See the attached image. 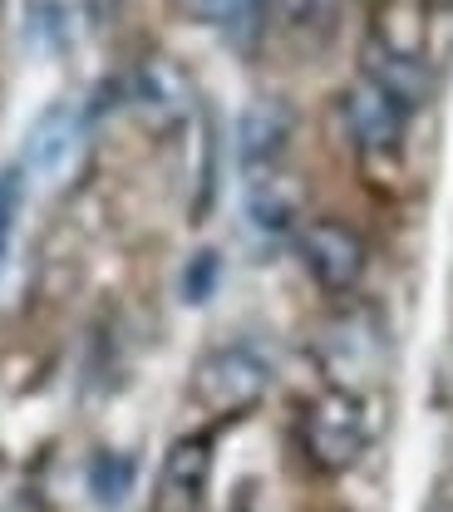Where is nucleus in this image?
I'll use <instances>...</instances> for the list:
<instances>
[{
    "mask_svg": "<svg viewBox=\"0 0 453 512\" xmlns=\"http://www.w3.org/2000/svg\"><path fill=\"white\" fill-rule=\"evenodd\" d=\"M79 148H84V119H79V109L55 104V109H45V114L30 124V138H25V168L40 173L45 183H55V178H65L69 168H74Z\"/></svg>",
    "mask_w": 453,
    "mask_h": 512,
    "instance_id": "nucleus-8",
    "label": "nucleus"
},
{
    "mask_svg": "<svg viewBox=\"0 0 453 512\" xmlns=\"http://www.w3.org/2000/svg\"><path fill=\"white\" fill-rule=\"evenodd\" d=\"M15 207H20V173H0V266H5V252H10Z\"/></svg>",
    "mask_w": 453,
    "mask_h": 512,
    "instance_id": "nucleus-15",
    "label": "nucleus"
},
{
    "mask_svg": "<svg viewBox=\"0 0 453 512\" xmlns=\"http://www.w3.org/2000/svg\"><path fill=\"white\" fill-rule=\"evenodd\" d=\"M340 114H345V133L360 148L365 163L375 158H399L404 153V128H409V109L394 104L380 84H370L365 74L340 94Z\"/></svg>",
    "mask_w": 453,
    "mask_h": 512,
    "instance_id": "nucleus-4",
    "label": "nucleus"
},
{
    "mask_svg": "<svg viewBox=\"0 0 453 512\" xmlns=\"http://www.w3.org/2000/svg\"><path fill=\"white\" fill-rule=\"evenodd\" d=\"M207 483H212V439L207 434L178 439L163 458L158 512H197L207 503Z\"/></svg>",
    "mask_w": 453,
    "mask_h": 512,
    "instance_id": "nucleus-7",
    "label": "nucleus"
},
{
    "mask_svg": "<svg viewBox=\"0 0 453 512\" xmlns=\"http://www.w3.org/2000/svg\"><path fill=\"white\" fill-rule=\"evenodd\" d=\"M291 133H296V109L281 99V94H261L242 109V124H237V153H242V168L247 173H266V168H281L286 148H291Z\"/></svg>",
    "mask_w": 453,
    "mask_h": 512,
    "instance_id": "nucleus-5",
    "label": "nucleus"
},
{
    "mask_svg": "<svg viewBox=\"0 0 453 512\" xmlns=\"http://www.w3.org/2000/svg\"><path fill=\"white\" fill-rule=\"evenodd\" d=\"M271 389V365L261 360L252 345H222L202 355L193 370V399L212 419H237L257 409Z\"/></svg>",
    "mask_w": 453,
    "mask_h": 512,
    "instance_id": "nucleus-2",
    "label": "nucleus"
},
{
    "mask_svg": "<svg viewBox=\"0 0 453 512\" xmlns=\"http://www.w3.org/2000/svg\"><path fill=\"white\" fill-rule=\"evenodd\" d=\"M129 104L143 114L148 128H178L193 114V84L178 64L168 60H148L133 69L129 79Z\"/></svg>",
    "mask_w": 453,
    "mask_h": 512,
    "instance_id": "nucleus-6",
    "label": "nucleus"
},
{
    "mask_svg": "<svg viewBox=\"0 0 453 512\" xmlns=\"http://www.w3.org/2000/svg\"><path fill=\"white\" fill-rule=\"evenodd\" d=\"M360 74H365L370 84H380L389 99L404 104L409 114L424 109V99L434 94V74H429V60H424V55L389 50V45L370 40V35H365V64H360Z\"/></svg>",
    "mask_w": 453,
    "mask_h": 512,
    "instance_id": "nucleus-9",
    "label": "nucleus"
},
{
    "mask_svg": "<svg viewBox=\"0 0 453 512\" xmlns=\"http://www.w3.org/2000/svg\"><path fill=\"white\" fill-rule=\"evenodd\" d=\"M424 512H453V493H439V498H434Z\"/></svg>",
    "mask_w": 453,
    "mask_h": 512,
    "instance_id": "nucleus-16",
    "label": "nucleus"
},
{
    "mask_svg": "<svg viewBox=\"0 0 453 512\" xmlns=\"http://www.w3.org/2000/svg\"><path fill=\"white\" fill-rule=\"evenodd\" d=\"M301 453L316 473H350L365 448H370V414L365 399L345 384H330L316 399H306L301 424H296Z\"/></svg>",
    "mask_w": 453,
    "mask_h": 512,
    "instance_id": "nucleus-1",
    "label": "nucleus"
},
{
    "mask_svg": "<svg viewBox=\"0 0 453 512\" xmlns=\"http://www.w3.org/2000/svg\"><path fill=\"white\" fill-rule=\"evenodd\" d=\"M360 5H370V10H385V5H394V0H360Z\"/></svg>",
    "mask_w": 453,
    "mask_h": 512,
    "instance_id": "nucleus-18",
    "label": "nucleus"
},
{
    "mask_svg": "<svg viewBox=\"0 0 453 512\" xmlns=\"http://www.w3.org/2000/svg\"><path fill=\"white\" fill-rule=\"evenodd\" d=\"M133 473H138V463H133L129 453H94V463H89V488H94V498H99L104 508H119V503L129 498Z\"/></svg>",
    "mask_w": 453,
    "mask_h": 512,
    "instance_id": "nucleus-13",
    "label": "nucleus"
},
{
    "mask_svg": "<svg viewBox=\"0 0 453 512\" xmlns=\"http://www.w3.org/2000/svg\"><path fill=\"white\" fill-rule=\"evenodd\" d=\"M301 202L306 188L296 183V173L286 168H266V173H247V217L266 237H286L301 222Z\"/></svg>",
    "mask_w": 453,
    "mask_h": 512,
    "instance_id": "nucleus-10",
    "label": "nucleus"
},
{
    "mask_svg": "<svg viewBox=\"0 0 453 512\" xmlns=\"http://www.w3.org/2000/svg\"><path fill=\"white\" fill-rule=\"evenodd\" d=\"M89 10H94V15H109V10H114V0H89Z\"/></svg>",
    "mask_w": 453,
    "mask_h": 512,
    "instance_id": "nucleus-17",
    "label": "nucleus"
},
{
    "mask_svg": "<svg viewBox=\"0 0 453 512\" xmlns=\"http://www.w3.org/2000/svg\"><path fill=\"white\" fill-rule=\"evenodd\" d=\"M271 20H281L301 40H330L335 35V0H271Z\"/></svg>",
    "mask_w": 453,
    "mask_h": 512,
    "instance_id": "nucleus-12",
    "label": "nucleus"
},
{
    "mask_svg": "<svg viewBox=\"0 0 453 512\" xmlns=\"http://www.w3.org/2000/svg\"><path fill=\"white\" fill-rule=\"evenodd\" d=\"M217 271H222L217 252H197L193 261H188V271H183V296H188L193 306L212 296V286H217Z\"/></svg>",
    "mask_w": 453,
    "mask_h": 512,
    "instance_id": "nucleus-14",
    "label": "nucleus"
},
{
    "mask_svg": "<svg viewBox=\"0 0 453 512\" xmlns=\"http://www.w3.org/2000/svg\"><path fill=\"white\" fill-rule=\"evenodd\" d=\"M193 15L207 20L237 55H257L271 25V0H193Z\"/></svg>",
    "mask_w": 453,
    "mask_h": 512,
    "instance_id": "nucleus-11",
    "label": "nucleus"
},
{
    "mask_svg": "<svg viewBox=\"0 0 453 512\" xmlns=\"http://www.w3.org/2000/svg\"><path fill=\"white\" fill-rule=\"evenodd\" d=\"M296 256L306 266V276L321 286L325 296H350L365 281L370 266V247L355 227L335 222V217H316L296 232Z\"/></svg>",
    "mask_w": 453,
    "mask_h": 512,
    "instance_id": "nucleus-3",
    "label": "nucleus"
}]
</instances>
